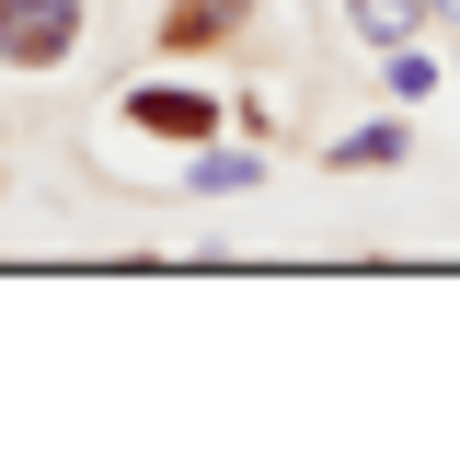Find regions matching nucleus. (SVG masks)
Masks as SVG:
<instances>
[{"label":"nucleus","instance_id":"4","mask_svg":"<svg viewBox=\"0 0 460 449\" xmlns=\"http://www.w3.org/2000/svg\"><path fill=\"white\" fill-rule=\"evenodd\" d=\"M414 162V115H368V127H334V139H323V173H402Z\"/></svg>","mask_w":460,"mask_h":449},{"label":"nucleus","instance_id":"3","mask_svg":"<svg viewBox=\"0 0 460 449\" xmlns=\"http://www.w3.org/2000/svg\"><path fill=\"white\" fill-rule=\"evenodd\" d=\"M172 196H208V208H230V196H265V139H196L184 150V173H172Z\"/></svg>","mask_w":460,"mask_h":449},{"label":"nucleus","instance_id":"2","mask_svg":"<svg viewBox=\"0 0 460 449\" xmlns=\"http://www.w3.org/2000/svg\"><path fill=\"white\" fill-rule=\"evenodd\" d=\"M93 47V0H0V69L12 81H47Z\"/></svg>","mask_w":460,"mask_h":449},{"label":"nucleus","instance_id":"6","mask_svg":"<svg viewBox=\"0 0 460 449\" xmlns=\"http://www.w3.org/2000/svg\"><path fill=\"white\" fill-rule=\"evenodd\" d=\"M345 35L357 47H414V35H438V12L426 0H345Z\"/></svg>","mask_w":460,"mask_h":449},{"label":"nucleus","instance_id":"5","mask_svg":"<svg viewBox=\"0 0 460 449\" xmlns=\"http://www.w3.org/2000/svg\"><path fill=\"white\" fill-rule=\"evenodd\" d=\"M253 23V0H172L162 12V58H208V47H230Z\"/></svg>","mask_w":460,"mask_h":449},{"label":"nucleus","instance_id":"1","mask_svg":"<svg viewBox=\"0 0 460 449\" xmlns=\"http://www.w3.org/2000/svg\"><path fill=\"white\" fill-rule=\"evenodd\" d=\"M115 115H127L138 139H162V150H196V139H219V127H230V93L184 81V69H150V81L115 93Z\"/></svg>","mask_w":460,"mask_h":449},{"label":"nucleus","instance_id":"7","mask_svg":"<svg viewBox=\"0 0 460 449\" xmlns=\"http://www.w3.org/2000/svg\"><path fill=\"white\" fill-rule=\"evenodd\" d=\"M426 12H438V23H449V35H460V0H426Z\"/></svg>","mask_w":460,"mask_h":449}]
</instances>
